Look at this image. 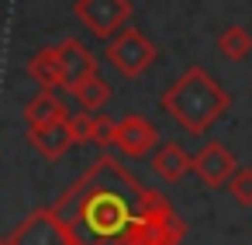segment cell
Returning <instances> with one entry per match:
<instances>
[{
    "label": "cell",
    "instance_id": "1",
    "mask_svg": "<svg viewBox=\"0 0 252 245\" xmlns=\"http://www.w3.org/2000/svg\"><path fill=\"white\" fill-rule=\"evenodd\" d=\"M69 245H180L187 221L173 204L138 183L114 155L100 152L90 169L52 204Z\"/></svg>",
    "mask_w": 252,
    "mask_h": 245
},
{
    "label": "cell",
    "instance_id": "2",
    "mask_svg": "<svg viewBox=\"0 0 252 245\" xmlns=\"http://www.w3.org/2000/svg\"><path fill=\"white\" fill-rule=\"evenodd\" d=\"M159 107L190 135H204L211 131L228 111H231V97L228 90L204 69V66H187L169 90L159 97Z\"/></svg>",
    "mask_w": 252,
    "mask_h": 245
},
{
    "label": "cell",
    "instance_id": "3",
    "mask_svg": "<svg viewBox=\"0 0 252 245\" xmlns=\"http://www.w3.org/2000/svg\"><path fill=\"white\" fill-rule=\"evenodd\" d=\"M131 0H76L73 4V18L97 38V42H111L118 31L128 28L131 21Z\"/></svg>",
    "mask_w": 252,
    "mask_h": 245
},
{
    "label": "cell",
    "instance_id": "4",
    "mask_svg": "<svg viewBox=\"0 0 252 245\" xmlns=\"http://www.w3.org/2000/svg\"><path fill=\"white\" fill-rule=\"evenodd\" d=\"M104 59H107L121 76L135 80V76H142V73L159 59V49H156L152 38H145L138 28H125V31H118V35L107 42Z\"/></svg>",
    "mask_w": 252,
    "mask_h": 245
},
{
    "label": "cell",
    "instance_id": "5",
    "mask_svg": "<svg viewBox=\"0 0 252 245\" xmlns=\"http://www.w3.org/2000/svg\"><path fill=\"white\" fill-rule=\"evenodd\" d=\"M7 245H69V235L52 207H35L7 235Z\"/></svg>",
    "mask_w": 252,
    "mask_h": 245
},
{
    "label": "cell",
    "instance_id": "6",
    "mask_svg": "<svg viewBox=\"0 0 252 245\" xmlns=\"http://www.w3.org/2000/svg\"><path fill=\"white\" fill-rule=\"evenodd\" d=\"M114 149L125 159H145L159 149V128L142 114H128L114 124Z\"/></svg>",
    "mask_w": 252,
    "mask_h": 245
},
{
    "label": "cell",
    "instance_id": "7",
    "mask_svg": "<svg viewBox=\"0 0 252 245\" xmlns=\"http://www.w3.org/2000/svg\"><path fill=\"white\" fill-rule=\"evenodd\" d=\"M235 169H238V162H235V155H231L221 142H207V145L193 155V173H197V180H200L204 186H211V190L228 186V180L235 176Z\"/></svg>",
    "mask_w": 252,
    "mask_h": 245
},
{
    "label": "cell",
    "instance_id": "8",
    "mask_svg": "<svg viewBox=\"0 0 252 245\" xmlns=\"http://www.w3.org/2000/svg\"><path fill=\"white\" fill-rule=\"evenodd\" d=\"M59 56H63V90L66 93H73L76 83H83L87 76L97 73V56L80 38H63L59 42Z\"/></svg>",
    "mask_w": 252,
    "mask_h": 245
},
{
    "label": "cell",
    "instance_id": "9",
    "mask_svg": "<svg viewBox=\"0 0 252 245\" xmlns=\"http://www.w3.org/2000/svg\"><path fill=\"white\" fill-rule=\"evenodd\" d=\"M28 142H32V149H35L42 159H49V162L63 159V155L73 149V138H69V131H66V121H59V124H32V128H28Z\"/></svg>",
    "mask_w": 252,
    "mask_h": 245
},
{
    "label": "cell",
    "instance_id": "10",
    "mask_svg": "<svg viewBox=\"0 0 252 245\" xmlns=\"http://www.w3.org/2000/svg\"><path fill=\"white\" fill-rule=\"evenodd\" d=\"M152 173L166 183H180L187 173H193V155H187V149L176 142H162L152 152Z\"/></svg>",
    "mask_w": 252,
    "mask_h": 245
},
{
    "label": "cell",
    "instance_id": "11",
    "mask_svg": "<svg viewBox=\"0 0 252 245\" xmlns=\"http://www.w3.org/2000/svg\"><path fill=\"white\" fill-rule=\"evenodd\" d=\"M28 76L42 90H63V56H59V45L38 49L32 56V62H28Z\"/></svg>",
    "mask_w": 252,
    "mask_h": 245
},
{
    "label": "cell",
    "instance_id": "12",
    "mask_svg": "<svg viewBox=\"0 0 252 245\" xmlns=\"http://www.w3.org/2000/svg\"><path fill=\"white\" fill-rule=\"evenodd\" d=\"M25 118H28V128L32 124H59V121L69 118V107H66V100L56 90H38L25 104Z\"/></svg>",
    "mask_w": 252,
    "mask_h": 245
},
{
    "label": "cell",
    "instance_id": "13",
    "mask_svg": "<svg viewBox=\"0 0 252 245\" xmlns=\"http://www.w3.org/2000/svg\"><path fill=\"white\" fill-rule=\"evenodd\" d=\"M69 97H76V104H80L83 111H100V107L111 100V87L104 83L100 73H94V76H87L83 83H76V90H73Z\"/></svg>",
    "mask_w": 252,
    "mask_h": 245
},
{
    "label": "cell",
    "instance_id": "14",
    "mask_svg": "<svg viewBox=\"0 0 252 245\" xmlns=\"http://www.w3.org/2000/svg\"><path fill=\"white\" fill-rule=\"evenodd\" d=\"M218 52H221L224 59H231V62H242V59L252 52V35H249V28L228 25V28L218 35Z\"/></svg>",
    "mask_w": 252,
    "mask_h": 245
},
{
    "label": "cell",
    "instance_id": "15",
    "mask_svg": "<svg viewBox=\"0 0 252 245\" xmlns=\"http://www.w3.org/2000/svg\"><path fill=\"white\" fill-rule=\"evenodd\" d=\"M66 131H69L73 145H87V142H94V114H90V111H69V118H66Z\"/></svg>",
    "mask_w": 252,
    "mask_h": 245
},
{
    "label": "cell",
    "instance_id": "16",
    "mask_svg": "<svg viewBox=\"0 0 252 245\" xmlns=\"http://www.w3.org/2000/svg\"><path fill=\"white\" fill-rule=\"evenodd\" d=\"M228 193L238 207H252V166H238L228 180Z\"/></svg>",
    "mask_w": 252,
    "mask_h": 245
},
{
    "label": "cell",
    "instance_id": "17",
    "mask_svg": "<svg viewBox=\"0 0 252 245\" xmlns=\"http://www.w3.org/2000/svg\"><path fill=\"white\" fill-rule=\"evenodd\" d=\"M114 118H107V114H94V145H100V149H107V145H114Z\"/></svg>",
    "mask_w": 252,
    "mask_h": 245
},
{
    "label": "cell",
    "instance_id": "18",
    "mask_svg": "<svg viewBox=\"0 0 252 245\" xmlns=\"http://www.w3.org/2000/svg\"><path fill=\"white\" fill-rule=\"evenodd\" d=\"M0 245H7V238H4V235H0Z\"/></svg>",
    "mask_w": 252,
    "mask_h": 245
}]
</instances>
